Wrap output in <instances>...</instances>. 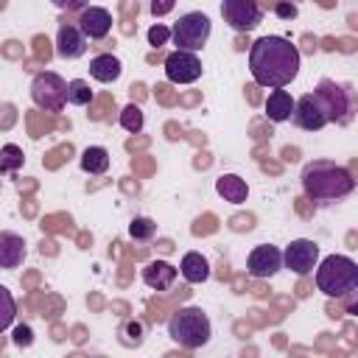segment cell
Returning <instances> with one entry per match:
<instances>
[{
	"label": "cell",
	"mask_w": 358,
	"mask_h": 358,
	"mask_svg": "<svg viewBox=\"0 0 358 358\" xmlns=\"http://www.w3.org/2000/svg\"><path fill=\"white\" fill-rule=\"evenodd\" d=\"M299 64H302L299 48L285 36L268 34L255 39L249 48V73L260 87L268 90L288 87L299 76Z\"/></svg>",
	"instance_id": "obj_1"
},
{
	"label": "cell",
	"mask_w": 358,
	"mask_h": 358,
	"mask_svg": "<svg viewBox=\"0 0 358 358\" xmlns=\"http://www.w3.org/2000/svg\"><path fill=\"white\" fill-rule=\"evenodd\" d=\"M302 190L313 201H336L355 190V179L344 165L330 159H313L302 168Z\"/></svg>",
	"instance_id": "obj_2"
},
{
	"label": "cell",
	"mask_w": 358,
	"mask_h": 358,
	"mask_svg": "<svg viewBox=\"0 0 358 358\" xmlns=\"http://www.w3.org/2000/svg\"><path fill=\"white\" fill-rule=\"evenodd\" d=\"M316 288L324 296H350L358 291V263L347 255H327L316 263Z\"/></svg>",
	"instance_id": "obj_3"
},
{
	"label": "cell",
	"mask_w": 358,
	"mask_h": 358,
	"mask_svg": "<svg viewBox=\"0 0 358 358\" xmlns=\"http://www.w3.org/2000/svg\"><path fill=\"white\" fill-rule=\"evenodd\" d=\"M168 336L182 347V350H199L210 341L213 336V324L210 316L196 308V305H185L179 308L171 319H168Z\"/></svg>",
	"instance_id": "obj_4"
},
{
	"label": "cell",
	"mask_w": 358,
	"mask_h": 358,
	"mask_svg": "<svg viewBox=\"0 0 358 358\" xmlns=\"http://www.w3.org/2000/svg\"><path fill=\"white\" fill-rule=\"evenodd\" d=\"M210 34H213V22H210V17L201 14V11H187V14H182V17L173 22V28H171V39H173L176 50H190V53H199V50L207 45Z\"/></svg>",
	"instance_id": "obj_5"
},
{
	"label": "cell",
	"mask_w": 358,
	"mask_h": 358,
	"mask_svg": "<svg viewBox=\"0 0 358 358\" xmlns=\"http://www.w3.org/2000/svg\"><path fill=\"white\" fill-rule=\"evenodd\" d=\"M31 101L45 112H62L67 106V81L59 73H36L31 81Z\"/></svg>",
	"instance_id": "obj_6"
},
{
	"label": "cell",
	"mask_w": 358,
	"mask_h": 358,
	"mask_svg": "<svg viewBox=\"0 0 358 358\" xmlns=\"http://www.w3.org/2000/svg\"><path fill=\"white\" fill-rule=\"evenodd\" d=\"M313 92L319 95L322 106L327 109V120L330 123H350V117H352V95H350L347 87L336 84L333 78H322Z\"/></svg>",
	"instance_id": "obj_7"
},
{
	"label": "cell",
	"mask_w": 358,
	"mask_h": 358,
	"mask_svg": "<svg viewBox=\"0 0 358 358\" xmlns=\"http://www.w3.org/2000/svg\"><path fill=\"white\" fill-rule=\"evenodd\" d=\"M288 120H294L305 131H319V129H324L330 123L327 120V109L322 106L316 92H305L302 98H296L294 101V112H291Z\"/></svg>",
	"instance_id": "obj_8"
},
{
	"label": "cell",
	"mask_w": 358,
	"mask_h": 358,
	"mask_svg": "<svg viewBox=\"0 0 358 358\" xmlns=\"http://www.w3.org/2000/svg\"><path fill=\"white\" fill-rule=\"evenodd\" d=\"M221 17L232 31H252L260 17L263 8L257 0H224L221 3Z\"/></svg>",
	"instance_id": "obj_9"
},
{
	"label": "cell",
	"mask_w": 358,
	"mask_h": 358,
	"mask_svg": "<svg viewBox=\"0 0 358 358\" xmlns=\"http://www.w3.org/2000/svg\"><path fill=\"white\" fill-rule=\"evenodd\" d=\"M316 263H319V246H316L313 241H308V238L291 241V243L285 246V252H282V266L291 268V271L299 274V277L310 274V271L316 268Z\"/></svg>",
	"instance_id": "obj_10"
},
{
	"label": "cell",
	"mask_w": 358,
	"mask_h": 358,
	"mask_svg": "<svg viewBox=\"0 0 358 358\" xmlns=\"http://www.w3.org/2000/svg\"><path fill=\"white\" fill-rule=\"evenodd\" d=\"M165 78L171 84H193L201 78V59L190 50H173L165 59Z\"/></svg>",
	"instance_id": "obj_11"
},
{
	"label": "cell",
	"mask_w": 358,
	"mask_h": 358,
	"mask_svg": "<svg viewBox=\"0 0 358 358\" xmlns=\"http://www.w3.org/2000/svg\"><path fill=\"white\" fill-rule=\"evenodd\" d=\"M282 268V252L271 243H260L249 252L246 257V271L255 277V280H268L274 277L277 271Z\"/></svg>",
	"instance_id": "obj_12"
},
{
	"label": "cell",
	"mask_w": 358,
	"mask_h": 358,
	"mask_svg": "<svg viewBox=\"0 0 358 358\" xmlns=\"http://www.w3.org/2000/svg\"><path fill=\"white\" fill-rule=\"evenodd\" d=\"M78 28L87 39H103L112 31V14L101 6H84L78 17Z\"/></svg>",
	"instance_id": "obj_13"
},
{
	"label": "cell",
	"mask_w": 358,
	"mask_h": 358,
	"mask_svg": "<svg viewBox=\"0 0 358 358\" xmlns=\"http://www.w3.org/2000/svg\"><path fill=\"white\" fill-rule=\"evenodd\" d=\"M87 36L81 34L78 25H62L56 34V56L59 59H81L87 53Z\"/></svg>",
	"instance_id": "obj_14"
},
{
	"label": "cell",
	"mask_w": 358,
	"mask_h": 358,
	"mask_svg": "<svg viewBox=\"0 0 358 358\" xmlns=\"http://www.w3.org/2000/svg\"><path fill=\"white\" fill-rule=\"evenodd\" d=\"M143 282L154 291H168L176 282V266H171L168 260H151L143 268Z\"/></svg>",
	"instance_id": "obj_15"
},
{
	"label": "cell",
	"mask_w": 358,
	"mask_h": 358,
	"mask_svg": "<svg viewBox=\"0 0 358 358\" xmlns=\"http://www.w3.org/2000/svg\"><path fill=\"white\" fill-rule=\"evenodd\" d=\"M25 260V241L17 232H0V268H20Z\"/></svg>",
	"instance_id": "obj_16"
},
{
	"label": "cell",
	"mask_w": 358,
	"mask_h": 358,
	"mask_svg": "<svg viewBox=\"0 0 358 358\" xmlns=\"http://www.w3.org/2000/svg\"><path fill=\"white\" fill-rule=\"evenodd\" d=\"M215 193L229 204H243L249 199V185L238 173H221L215 179Z\"/></svg>",
	"instance_id": "obj_17"
},
{
	"label": "cell",
	"mask_w": 358,
	"mask_h": 358,
	"mask_svg": "<svg viewBox=\"0 0 358 358\" xmlns=\"http://www.w3.org/2000/svg\"><path fill=\"white\" fill-rule=\"evenodd\" d=\"M120 73H123V64H120V59L112 56V53H98V56L90 59V76H92L95 81H101V84L117 81Z\"/></svg>",
	"instance_id": "obj_18"
},
{
	"label": "cell",
	"mask_w": 358,
	"mask_h": 358,
	"mask_svg": "<svg viewBox=\"0 0 358 358\" xmlns=\"http://www.w3.org/2000/svg\"><path fill=\"white\" fill-rule=\"evenodd\" d=\"M179 274L187 280V282H207L210 280V263L201 252H187L179 263Z\"/></svg>",
	"instance_id": "obj_19"
},
{
	"label": "cell",
	"mask_w": 358,
	"mask_h": 358,
	"mask_svg": "<svg viewBox=\"0 0 358 358\" xmlns=\"http://www.w3.org/2000/svg\"><path fill=\"white\" fill-rule=\"evenodd\" d=\"M291 112H294V98H291V92L282 90V87L274 90V92L268 95V101H266V115H268V120L282 123V120L291 117Z\"/></svg>",
	"instance_id": "obj_20"
},
{
	"label": "cell",
	"mask_w": 358,
	"mask_h": 358,
	"mask_svg": "<svg viewBox=\"0 0 358 358\" xmlns=\"http://www.w3.org/2000/svg\"><path fill=\"white\" fill-rule=\"evenodd\" d=\"M81 171L90 173V176H101L109 171V151L103 145H87L81 151Z\"/></svg>",
	"instance_id": "obj_21"
},
{
	"label": "cell",
	"mask_w": 358,
	"mask_h": 358,
	"mask_svg": "<svg viewBox=\"0 0 358 358\" xmlns=\"http://www.w3.org/2000/svg\"><path fill=\"white\" fill-rule=\"evenodd\" d=\"M67 103H73V106H87V103H92V90H90V84H87L84 78L67 81Z\"/></svg>",
	"instance_id": "obj_22"
},
{
	"label": "cell",
	"mask_w": 358,
	"mask_h": 358,
	"mask_svg": "<svg viewBox=\"0 0 358 358\" xmlns=\"http://www.w3.org/2000/svg\"><path fill=\"white\" fill-rule=\"evenodd\" d=\"M120 126H123L129 134L143 131V126H145V115H143V109H140L137 103L123 106V112H120Z\"/></svg>",
	"instance_id": "obj_23"
},
{
	"label": "cell",
	"mask_w": 358,
	"mask_h": 358,
	"mask_svg": "<svg viewBox=\"0 0 358 358\" xmlns=\"http://www.w3.org/2000/svg\"><path fill=\"white\" fill-rule=\"evenodd\" d=\"M22 148L20 145H14V143H6L3 148H0V171H6V173H14V171H20L22 168Z\"/></svg>",
	"instance_id": "obj_24"
},
{
	"label": "cell",
	"mask_w": 358,
	"mask_h": 358,
	"mask_svg": "<svg viewBox=\"0 0 358 358\" xmlns=\"http://www.w3.org/2000/svg\"><path fill=\"white\" fill-rule=\"evenodd\" d=\"M14 316H17V302H14L11 291L6 285H0V333L14 324Z\"/></svg>",
	"instance_id": "obj_25"
},
{
	"label": "cell",
	"mask_w": 358,
	"mask_h": 358,
	"mask_svg": "<svg viewBox=\"0 0 358 358\" xmlns=\"http://www.w3.org/2000/svg\"><path fill=\"white\" fill-rule=\"evenodd\" d=\"M157 235V224L151 221V218H145V215H137V218H131V224H129V238L131 241H151Z\"/></svg>",
	"instance_id": "obj_26"
},
{
	"label": "cell",
	"mask_w": 358,
	"mask_h": 358,
	"mask_svg": "<svg viewBox=\"0 0 358 358\" xmlns=\"http://www.w3.org/2000/svg\"><path fill=\"white\" fill-rule=\"evenodd\" d=\"M168 39H171V28H168V25L157 22V25H151V28H148V45L159 48V45H165Z\"/></svg>",
	"instance_id": "obj_27"
},
{
	"label": "cell",
	"mask_w": 358,
	"mask_h": 358,
	"mask_svg": "<svg viewBox=\"0 0 358 358\" xmlns=\"http://www.w3.org/2000/svg\"><path fill=\"white\" fill-rule=\"evenodd\" d=\"M31 341H34L31 327H28V324H17V327H14V344H20V347H31Z\"/></svg>",
	"instance_id": "obj_28"
},
{
	"label": "cell",
	"mask_w": 358,
	"mask_h": 358,
	"mask_svg": "<svg viewBox=\"0 0 358 358\" xmlns=\"http://www.w3.org/2000/svg\"><path fill=\"white\" fill-rule=\"evenodd\" d=\"M56 8H62V11H81L90 0H50Z\"/></svg>",
	"instance_id": "obj_29"
},
{
	"label": "cell",
	"mask_w": 358,
	"mask_h": 358,
	"mask_svg": "<svg viewBox=\"0 0 358 358\" xmlns=\"http://www.w3.org/2000/svg\"><path fill=\"white\" fill-rule=\"evenodd\" d=\"M277 17L280 20H291V17H296V6L294 3H277Z\"/></svg>",
	"instance_id": "obj_30"
},
{
	"label": "cell",
	"mask_w": 358,
	"mask_h": 358,
	"mask_svg": "<svg viewBox=\"0 0 358 358\" xmlns=\"http://www.w3.org/2000/svg\"><path fill=\"white\" fill-rule=\"evenodd\" d=\"M173 8V0H162V3H151V11H154V17H162V14H168Z\"/></svg>",
	"instance_id": "obj_31"
}]
</instances>
